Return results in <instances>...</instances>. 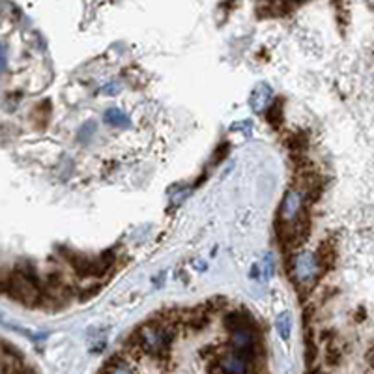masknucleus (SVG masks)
I'll use <instances>...</instances> for the list:
<instances>
[{
	"mask_svg": "<svg viewBox=\"0 0 374 374\" xmlns=\"http://www.w3.org/2000/svg\"><path fill=\"white\" fill-rule=\"evenodd\" d=\"M141 354L148 356L160 365L171 363V346L176 339V332L169 330L158 318H150L146 324H142L133 332Z\"/></svg>",
	"mask_w": 374,
	"mask_h": 374,
	"instance_id": "nucleus-1",
	"label": "nucleus"
},
{
	"mask_svg": "<svg viewBox=\"0 0 374 374\" xmlns=\"http://www.w3.org/2000/svg\"><path fill=\"white\" fill-rule=\"evenodd\" d=\"M303 208H305V195H303V191H300L298 187H292L282 196V203L279 206V219L292 223Z\"/></svg>",
	"mask_w": 374,
	"mask_h": 374,
	"instance_id": "nucleus-2",
	"label": "nucleus"
},
{
	"mask_svg": "<svg viewBox=\"0 0 374 374\" xmlns=\"http://www.w3.org/2000/svg\"><path fill=\"white\" fill-rule=\"evenodd\" d=\"M314 258H316V264H318L322 275L333 270L335 264H337V246L333 244V239H324L316 249V253H314Z\"/></svg>",
	"mask_w": 374,
	"mask_h": 374,
	"instance_id": "nucleus-3",
	"label": "nucleus"
},
{
	"mask_svg": "<svg viewBox=\"0 0 374 374\" xmlns=\"http://www.w3.org/2000/svg\"><path fill=\"white\" fill-rule=\"evenodd\" d=\"M223 324H225L228 333L241 332V330H258L255 318L246 311H230V313L225 314Z\"/></svg>",
	"mask_w": 374,
	"mask_h": 374,
	"instance_id": "nucleus-4",
	"label": "nucleus"
},
{
	"mask_svg": "<svg viewBox=\"0 0 374 374\" xmlns=\"http://www.w3.org/2000/svg\"><path fill=\"white\" fill-rule=\"evenodd\" d=\"M249 103H251L253 111L264 112L271 103V88L268 85H258L249 96Z\"/></svg>",
	"mask_w": 374,
	"mask_h": 374,
	"instance_id": "nucleus-5",
	"label": "nucleus"
},
{
	"mask_svg": "<svg viewBox=\"0 0 374 374\" xmlns=\"http://www.w3.org/2000/svg\"><path fill=\"white\" fill-rule=\"evenodd\" d=\"M99 374H133V371L129 368L128 359L124 356V352H118L114 356H111L105 362L103 368L99 371Z\"/></svg>",
	"mask_w": 374,
	"mask_h": 374,
	"instance_id": "nucleus-6",
	"label": "nucleus"
},
{
	"mask_svg": "<svg viewBox=\"0 0 374 374\" xmlns=\"http://www.w3.org/2000/svg\"><path fill=\"white\" fill-rule=\"evenodd\" d=\"M103 120H105V124H109V126H112V128H128L129 126L128 114H126L124 111H120V109H114V107L105 112Z\"/></svg>",
	"mask_w": 374,
	"mask_h": 374,
	"instance_id": "nucleus-7",
	"label": "nucleus"
},
{
	"mask_svg": "<svg viewBox=\"0 0 374 374\" xmlns=\"http://www.w3.org/2000/svg\"><path fill=\"white\" fill-rule=\"evenodd\" d=\"M264 114H266V120H268V124H270L271 128L273 129L281 128V122H282V103L281 101L270 103V107L264 111Z\"/></svg>",
	"mask_w": 374,
	"mask_h": 374,
	"instance_id": "nucleus-8",
	"label": "nucleus"
},
{
	"mask_svg": "<svg viewBox=\"0 0 374 374\" xmlns=\"http://www.w3.org/2000/svg\"><path fill=\"white\" fill-rule=\"evenodd\" d=\"M290 316L289 313H282L277 316V330H279V335L282 339H289L290 337Z\"/></svg>",
	"mask_w": 374,
	"mask_h": 374,
	"instance_id": "nucleus-9",
	"label": "nucleus"
},
{
	"mask_svg": "<svg viewBox=\"0 0 374 374\" xmlns=\"http://www.w3.org/2000/svg\"><path fill=\"white\" fill-rule=\"evenodd\" d=\"M101 92H105L107 96H114L117 92H120V85H118V83L117 85H114V83H109V85L101 88Z\"/></svg>",
	"mask_w": 374,
	"mask_h": 374,
	"instance_id": "nucleus-10",
	"label": "nucleus"
},
{
	"mask_svg": "<svg viewBox=\"0 0 374 374\" xmlns=\"http://www.w3.org/2000/svg\"><path fill=\"white\" fill-rule=\"evenodd\" d=\"M6 64H8V55H6V47L0 43V71L2 69L6 68Z\"/></svg>",
	"mask_w": 374,
	"mask_h": 374,
	"instance_id": "nucleus-11",
	"label": "nucleus"
},
{
	"mask_svg": "<svg viewBox=\"0 0 374 374\" xmlns=\"http://www.w3.org/2000/svg\"><path fill=\"white\" fill-rule=\"evenodd\" d=\"M305 374H328L325 371H322V368L318 367H309V371H307Z\"/></svg>",
	"mask_w": 374,
	"mask_h": 374,
	"instance_id": "nucleus-12",
	"label": "nucleus"
},
{
	"mask_svg": "<svg viewBox=\"0 0 374 374\" xmlns=\"http://www.w3.org/2000/svg\"><path fill=\"white\" fill-rule=\"evenodd\" d=\"M17 374H34V373H32V371H19Z\"/></svg>",
	"mask_w": 374,
	"mask_h": 374,
	"instance_id": "nucleus-13",
	"label": "nucleus"
}]
</instances>
